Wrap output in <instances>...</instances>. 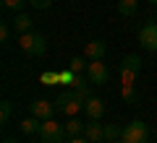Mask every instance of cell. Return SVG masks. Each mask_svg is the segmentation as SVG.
Returning a JSON list of instances; mask_svg holds the SVG:
<instances>
[{"label": "cell", "mask_w": 157, "mask_h": 143, "mask_svg": "<svg viewBox=\"0 0 157 143\" xmlns=\"http://www.w3.org/2000/svg\"><path fill=\"white\" fill-rule=\"evenodd\" d=\"M39 130H42V120H37V117H26V120H21V133H26V135H34Z\"/></svg>", "instance_id": "obj_14"}, {"label": "cell", "mask_w": 157, "mask_h": 143, "mask_svg": "<svg viewBox=\"0 0 157 143\" xmlns=\"http://www.w3.org/2000/svg\"><path fill=\"white\" fill-rule=\"evenodd\" d=\"M11 115H13V102L3 99V102H0V122L6 125V122L11 120Z\"/></svg>", "instance_id": "obj_19"}, {"label": "cell", "mask_w": 157, "mask_h": 143, "mask_svg": "<svg viewBox=\"0 0 157 143\" xmlns=\"http://www.w3.org/2000/svg\"><path fill=\"white\" fill-rule=\"evenodd\" d=\"M110 143H123V141H121V138H118V141H110Z\"/></svg>", "instance_id": "obj_27"}, {"label": "cell", "mask_w": 157, "mask_h": 143, "mask_svg": "<svg viewBox=\"0 0 157 143\" xmlns=\"http://www.w3.org/2000/svg\"><path fill=\"white\" fill-rule=\"evenodd\" d=\"M84 130H86V125L81 120H76V117H71V120L66 122V133L71 138H76V135H84Z\"/></svg>", "instance_id": "obj_16"}, {"label": "cell", "mask_w": 157, "mask_h": 143, "mask_svg": "<svg viewBox=\"0 0 157 143\" xmlns=\"http://www.w3.org/2000/svg\"><path fill=\"white\" fill-rule=\"evenodd\" d=\"M13 31H16V37H21V34L32 31V16H26V13H16V18L11 21Z\"/></svg>", "instance_id": "obj_12"}, {"label": "cell", "mask_w": 157, "mask_h": 143, "mask_svg": "<svg viewBox=\"0 0 157 143\" xmlns=\"http://www.w3.org/2000/svg\"><path fill=\"white\" fill-rule=\"evenodd\" d=\"M86 78H89L92 86H105L107 78H110V70H107V65L102 60H92L89 68H86Z\"/></svg>", "instance_id": "obj_7"}, {"label": "cell", "mask_w": 157, "mask_h": 143, "mask_svg": "<svg viewBox=\"0 0 157 143\" xmlns=\"http://www.w3.org/2000/svg\"><path fill=\"white\" fill-rule=\"evenodd\" d=\"M136 11H139V0H118L121 16H136Z\"/></svg>", "instance_id": "obj_15"}, {"label": "cell", "mask_w": 157, "mask_h": 143, "mask_svg": "<svg viewBox=\"0 0 157 143\" xmlns=\"http://www.w3.org/2000/svg\"><path fill=\"white\" fill-rule=\"evenodd\" d=\"M55 104L52 102H47V99H37V102H32V117H37V120H52L55 117Z\"/></svg>", "instance_id": "obj_8"}, {"label": "cell", "mask_w": 157, "mask_h": 143, "mask_svg": "<svg viewBox=\"0 0 157 143\" xmlns=\"http://www.w3.org/2000/svg\"><path fill=\"white\" fill-rule=\"evenodd\" d=\"M121 135H123V130H121L118 125H105V141H107V143H110V141H118Z\"/></svg>", "instance_id": "obj_21"}, {"label": "cell", "mask_w": 157, "mask_h": 143, "mask_svg": "<svg viewBox=\"0 0 157 143\" xmlns=\"http://www.w3.org/2000/svg\"><path fill=\"white\" fill-rule=\"evenodd\" d=\"M66 135H68L66 125H60L55 120H45L42 122V130H39V143H63Z\"/></svg>", "instance_id": "obj_5"}, {"label": "cell", "mask_w": 157, "mask_h": 143, "mask_svg": "<svg viewBox=\"0 0 157 143\" xmlns=\"http://www.w3.org/2000/svg\"><path fill=\"white\" fill-rule=\"evenodd\" d=\"M68 143H92V141H89V138H86V135H76V138H71V141H68Z\"/></svg>", "instance_id": "obj_24"}, {"label": "cell", "mask_w": 157, "mask_h": 143, "mask_svg": "<svg viewBox=\"0 0 157 143\" xmlns=\"http://www.w3.org/2000/svg\"><path fill=\"white\" fill-rule=\"evenodd\" d=\"M84 135L89 138L92 143H102V141H105V125H100V120H92V122H86V130H84Z\"/></svg>", "instance_id": "obj_11"}, {"label": "cell", "mask_w": 157, "mask_h": 143, "mask_svg": "<svg viewBox=\"0 0 157 143\" xmlns=\"http://www.w3.org/2000/svg\"><path fill=\"white\" fill-rule=\"evenodd\" d=\"M11 23H6V21H3V23H0V42H3V44H6L8 42V39H11Z\"/></svg>", "instance_id": "obj_22"}, {"label": "cell", "mask_w": 157, "mask_h": 143, "mask_svg": "<svg viewBox=\"0 0 157 143\" xmlns=\"http://www.w3.org/2000/svg\"><path fill=\"white\" fill-rule=\"evenodd\" d=\"M52 104H55L58 115L76 117L78 112L84 109V104H86V96H84V94H78L76 88H73V91H60V94H58V99L52 102Z\"/></svg>", "instance_id": "obj_1"}, {"label": "cell", "mask_w": 157, "mask_h": 143, "mask_svg": "<svg viewBox=\"0 0 157 143\" xmlns=\"http://www.w3.org/2000/svg\"><path fill=\"white\" fill-rule=\"evenodd\" d=\"M3 143H16V141H13V138H6V141H3Z\"/></svg>", "instance_id": "obj_25"}, {"label": "cell", "mask_w": 157, "mask_h": 143, "mask_svg": "<svg viewBox=\"0 0 157 143\" xmlns=\"http://www.w3.org/2000/svg\"><path fill=\"white\" fill-rule=\"evenodd\" d=\"M121 141L123 143H149V127H147V122H141V120L128 122V125L123 127Z\"/></svg>", "instance_id": "obj_4"}, {"label": "cell", "mask_w": 157, "mask_h": 143, "mask_svg": "<svg viewBox=\"0 0 157 143\" xmlns=\"http://www.w3.org/2000/svg\"><path fill=\"white\" fill-rule=\"evenodd\" d=\"M29 3H32V5L37 8V11H47V8H50V3H52V0H29Z\"/></svg>", "instance_id": "obj_23"}, {"label": "cell", "mask_w": 157, "mask_h": 143, "mask_svg": "<svg viewBox=\"0 0 157 143\" xmlns=\"http://www.w3.org/2000/svg\"><path fill=\"white\" fill-rule=\"evenodd\" d=\"M86 68H89V60L86 57H71V63H68V70L71 73H84Z\"/></svg>", "instance_id": "obj_18"}, {"label": "cell", "mask_w": 157, "mask_h": 143, "mask_svg": "<svg viewBox=\"0 0 157 143\" xmlns=\"http://www.w3.org/2000/svg\"><path fill=\"white\" fill-rule=\"evenodd\" d=\"M29 0H3V8L6 11H11V13H21V8L26 5Z\"/></svg>", "instance_id": "obj_20"}, {"label": "cell", "mask_w": 157, "mask_h": 143, "mask_svg": "<svg viewBox=\"0 0 157 143\" xmlns=\"http://www.w3.org/2000/svg\"><path fill=\"white\" fill-rule=\"evenodd\" d=\"M105 52H107V44L102 42V39H92V42H86V47H84V57L89 63L92 60H102Z\"/></svg>", "instance_id": "obj_9"}, {"label": "cell", "mask_w": 157, "mask_h": 143, "mask_svg": "<svg viewBox=\"0 0 157 143\" xmlns=\"http://www.w3.org/2000/svg\"><path fill=\"white\" fill-rule=\"evenodd\" d=\"M121 96H123L126 104H136V102H139V94H136V88L131 86V83H126V86L121 88Z\"/></svg>", "instance_id": "obj_17"}, {"label": "cell", "mask_w": 157, "mask_h": 143, "mask_svg": "<svg viewBox=\"0 0 157 143\" xmlns=\"http://www.w3.org/2000/svg\"><path fill=\"white\" fill-rule=\"evenodd\" d=\"M147 3H149V5H157V0H147Z\"/></svg>", "instance_id": "obj_26"}, {"label": "cell", "mask_w": 157, "mask_h": 143, "mask_svg": "<svg viewBox=\"0 0 157 143\" xmlns=\"http://www.w3.org/2000/svg\"><path fill=\"white\" fill-rule=\"evenodd\" d=\"M139 44L147 52H157V21H147L139 29Z\"/></svg>", "instance_id": "obj_6"}, {"label": "cell", "mask_w": 157, "mask_h": 143, "mask_svg": "<svg viewBox=\"0 0 157 143\" xmlns=\"http://www.w3.org/2000/svg\"><path fill=\"white\" fill-rule=\"evenodd\" d=\"M141 76V57L139 55H126L123 60H121V83H131L134 86L136 78Z\"/></svg>", "instance_id": "obj_3"}, {"label": "cell", "mask_w": 157, "mask_h": 143, "mask_svg": "<svg viewBox=\"0 0 157 143\" xmlns=\"http://www.w3.org/2000/svg\"><path fill=\"white\" fill-rule=\"evenodd\" d=\"M71 86L76 88L78 94H84L86 99H89V88H92L89 78H81V73H73V78H71Z\"/></svg>", "instance_id": "obj_13"}, {"label": "cell", "mask_w": 157, "mask_h": 143, "mask_svg": "<svg viewBox=\"0 0 157 143\" xmlns=\"http://www.w3.org/2000/svg\"><path fill=\"white\" fill-rule=\"evenodd\" d=\"M84 112L89 115V120H100V117L105 115V102L97 99V96H89L86 104H84Z\"/></svg>", "instance_id": "obj_10"}, {"label": "cell", "mask_w": 157, "mask_h": 143, "mask_svg": "<svg viewBox=\"0 0 157 143\" xmlns=\"http://www.w3.org/2000/svg\"><path fill=\"white\" fill-rule=\"evenodd\" d=\"M18 47H21V52H24V55H29V57H42V55L47 52L45 37H42V34H37V31L21 34V37H18Z\"/></svg>", "instance_id": "obj_2"}]
</instances>
